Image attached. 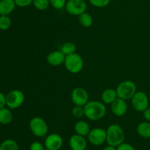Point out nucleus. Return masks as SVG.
I'll return each mask as SVG.
<instances>
[{"mask_svg":"<svg viewBox=\"0 0 150 150\" xmlns=\"http://www.w3.org/2000/svg\"><path fill=\"white\" fill-rule=\"evenodd\" d=\"M85 116L91 121H98L105 116L107 112L105 104L98 100L89 101L83 106Z\"/></svg>","mask_w":150,"mask_h":150,"instance_id":"obj_1","label":"nucleus"},{"mask_svg":"<svg viewBox=\"0 0 150 150\" xmlns=\"http://www.w3.org/2000/svg\"><path fill=\"white\" fill-rule=\"evenodd\" d=\"M125 141L124 130L117 124L108 126L106 130V143L108 145L117 147Z\"/></svg>","mask_w":150,"mask_h":150,"instance_id":"obj_2","label":"nucleus"},{"mask_svg":"<svg viewBox=\"0 0 150 150\" xmlns=\"http://www.w3.org/2000/svg\"><path fill=\"white\" fill-rule=\"evenodd\" d=\"M117 96L119 98L125 100H130L133 95L137 92V86L136 83L130 80H125L119 83L117 86Z\"/></svg>","mask_w":150,"mask_h":150,"instance_id":"obj_3","label":"nucleus"},{"mask_svg":"<svg viewBox=\"0 0 150 150\" xmlns=\"http://www.w3.org/2000/svg\"><path fill=\"white\" fill-rule=\"evenodd\" d=\"M64 67L69 73L77 74L82 70L83 67V60L77 53L66 56L64 60Z\"/></svg>","mask_w":150,"mask_h":150,"instance_id":"obj_4","label":"nucleus"},{"mask_svg":"<svg viewBox=\"0 0 150 150\" xmlns=\"http://www.w3.org/2000/svg\"><path fill=\"white\" fill-rule=\"evenodd\" d=\"M29 126L32 134L38 138L44 137L48 132V126L46 122L40 117H35L31 119Z\"/></svg>","mask_w":150,"mask_h":150,"instance_id":"obj_5","label":"nucleus"},{"mask_svg":"<svg viewBox=\"0 0 150 150\" xmlns=\"http://www.w3.org/2000/svg\"><path fill=\"white\" fill-rule=\"evenodd\" d=\"M6 106L10 109H16L23 105L25 100L24 94L19 89H13L7 94Z\"/></svg>","mask_w":150,"mask_h":150,"instance_id":"obj_6","label":"nucleus"},{"mask_svg":"<svg viewBox=\"0 0 150 150\" xmlns=\"http://www.w3.org/2000/svg\"><path fill=\"white\" fill-rule=\"evenodd\" d=\"M130 101L132 107L138 112H143L149 107V98L142 91H137Z\"/></svg>","mask_w":150,"mask_h":150,"instance_id":"obj_7","label":"nucleus"},{"mask_svg":"<svg viewBox=\"0 0 150 150\" xmlns=\"http://www.w3.org/2000/svg\"><path fill=\"white\" fill-rule=\"evenodd\" d=\"M87 4L85 0H68L65 5V10L71 16H79L86 12Z\"/></svg>","mask_w":150,"mask_h":150,"instance_id":"obj_8","label":"nucleus"},{"mask_svg":"<svg viewBox=\"0 0 150 150\" xmlns=\"http://www.w3.org/2000/svg\"><path fill=\"white\" fill-rule=\"evenodd\" d=\"M88 141L94 146H101L106 142V130L101 127L92 129L87 136Z\"/></svg>","mask_w":150,"mask_h":150,"instance_id":"obj_9","label":"nucleus"},{"mask_svg":"<svg viewBox=\"0 0 150 150\" xmlns=\"http://www.w3.org/2000/svg\"><path fill=\"white\" fill-rule=\"evenodd\" d=\"M71 100L74 105L84 106L89 102V94L82 87H76L72 91Z\"/></svg>","mask_w":150,"mask_h":150,"instance_id":"obj_10","label":"nucleus"},{"mask_svg":"<svg viewBox=\"0 0 150 150\" xmlns=\"http://www.w3.org/2000/svg\"><path fill=\"white\" fill-rule=\"evenodd\" d=\"M44 145L47 149L59 150L63 145V139L57 133H51L47 136Z\"/></svg>","mask_w":150,"mask_h":150,"instance_id":"obj_11","label":"nucleus"},{"mask_svg":"<svg viewBox=\"0 0 150 150\" xmlns=\"http://www.w3.org/2000/svg\"><path fill=\"white\" fill-rule=\"evenodd\" d=\"M111 110L116 117H123L127 111V101L118 98L111 104Z\"/></svg>","mask_w":150,"mask_h":150,"instance_id":"obj_12","label":"nucleus"},{"mask_svg":"<svg viewBox=\"0 0 150 150\" xmlns=\"http://www.w3.org/2000/svg\"><path fill=\"white\" fill-rule=\"evenodd\" d=\"M69 145L72 150H85L87 146V142L84 136L76 133L70 138Z\"/></svg>","mask_w":150,"mask_h":150,"instance_id":"obj_13","label":"nucleus"},{"mask_svg":"<svg viewBox=\"0 0 150 150\" xmlns=\"http://www.w3.org/2000/svg\"><path fill=\"white\" fill-rule=\"evenodd\" d=\"M66 56L61 51H54L49 53L46 57V61L50 65L57 67L64 64Z\"/></svg>","mask_w":150,"mask_h":150,"instance_id":"obj_14","label":"nucleus"},{"mask_svg":"<svg viewBox=\"0 0 150 150\" xmlns=\"http://www.w3.org/2000/svg\"><path fill=\"white\" fill-rule=\"evenodd\" d=\"M14 0H1L0 1V16H9L16 8Z\"/></svg>","mask_w":150,"mask_h":150,"instance_id":"obj_15","label":"nucleus"},{"mask_svg":"<svg viewBox=\"0 0 150 150\" xmlns=\"http://www.w3.org/2000/svg\"><path fill=\"white\" fill-rule=\"evenodd\" d=\"M118 98L116 89H106L101 94L102 102L105 105H111L114 100Z\"/></svg>","mask_w":150,"mask_h":150,"instance_id":"obj_16","label":"nucleus"},{"mask_svg":"<svg viewBox=\"0 0 150 150\" xmlns=\"http://www.w3.org/2000/svg\"><path fill=\"white\" fill-rule=\"evenodd\" d=\"M74 130L76 134H79L82 136H87L90 132V126L86 122L83 120H79L75 124Z\"/></svg>","mask_w":150,"mask_h":150,"instance_id":"obj_17","label":"nucleus"},{"mask_svg":"<svg viewBox=\"0 0 150 150\" xmlns=\"http://www.w3.org/2000/svg\"><path fill=\"white\" fill-rule=\"evenodd\" d=\"M136 131L139 136L144 139L150 138V122H142L139 123L136 128Z\"/></svg>","mask_w":150,"mask_h":150,"instance_id":"obj_18","label":"nucleus"},{"mask_svg":"<svg viewBox=\"0 0 150 150\" xmlns=\"http://www.w3.org/2000/svg\"><path fill=\"white\" fill-rule=\"evenodd\" d=\"M13 115L11 109L5 107L0 109V124L4 125L10 124L13 121Z\"/></svg>","mask_w":150,"mask_h":150,"instance_id":"obj_19","label":"nucleus"},{"mask_svg":"<svg viewBox=\"0 0 150 150\" xmlns=\"http://www.w3.org/2000/svg\"><path fill=\"white\" fill-rule=\"evenodd\" d=\"M79 22L83 27L89 28L93 24V18L89 13L84 12L79 16Z\"/></svg>","mask_w":150,"mask_h":150,"instance_id":"obj_20","label":"nucleus"},{"mask_svg":"<svg viewBox=\"0 0 150 150\" xmlns=\"http://www.w3.org/2000/svg\"><path fill=\"white\" fill-rule=\"evenodd\" d=\"M0 150H19V147L15 140L6 139L0 144Z\"/></svg>","mask_w":150,"mask_h":150,"instance_id":"obj_21","label":"nucleus"},{"mask_svg":"<svg viewBox=\"0 0 150 150\" xmlns=\"http://www.w3.org/2000/svg\"><path fill=\"white\" fill-rule=\"evenodd\" d=\"M60 51L65 56L70 55V54L76 53V44L72 42H67L63 44Z\"/></svg>","mask_w":150,"mask_h":150,"instance_id":"obj_22","label":"nucleus"},{"mask_svg":"<svg viewBox=\"0 0 150 150\" xmlns=\"http://www.w3.org/2000/svg\"><path fill=\"white\" fill-rule=\"evenodd\" d=\"M32 4L37 10L41 11L45 10L48 8L49 5H51L49 0H33Z\"/></svg>","mask_w":150,"mask_h":150,"instance_id":"obj_23","label":"nucleus"},{"mask_svg":"<svg viewBox=\"0 0 150 150\" xmlns=\"http://www.w3.org/2000/svg\"><path fill=\"white\" fill-rule=\"evenodd\" d=\"M12 24L11 18L9 16H0V29L2 31L10 29Z\"/></svg>","mask_w":150,"mask_h":150,"instance_id":"obj_24","label":"nucleus"},{"mask_svg":"<svg viewBox=\"0 0 150 150\" xmlns=\"http://www.w3.org/2000/svg\"><path fill=\"white\" fill-rule=\"evenodd\" d=\"M71 114L75 118L81 119L85 116L84 108L81 105H74V107L72 108Z\"/></svg>","mask_w":150,"mask_h":150,"instance_id":"obj_25","label":"nucleus"},{"mask_svg":"<svg viewBox=\"0 0 150 150\" xmlns=\"http://www.w3.org/2000/svg\"><path fill=\"white\" fill-rule=\"evenodd\" d=\"M111 0H89V2L92 6L98 8H103L105 7L110 4Z\"/></svg>","mask_w":150,"mask_h":150,"instance_id":"obj_26","label":"nucleus"},{"mask_svg":"<svg viewBox=\"0 0 150 150\" xmlns=\"http://www.w3.org/2000/svg\"><path fill=\"white\" fill-rule=\"evenodd\" d=\"M50 4L56 10H62L65 7L67 0H49Z\"/></svg>","mask_w":150,"mask_h":150,"instance_id":"obj_27","label":"nucleus"},{"mask_svg":"<svg viewBox=\"0 0 150 150\" xmlns=\"http://www.w3.org/2000/svg\"><path fill=\"white\" fill-rule=\"evenodd\" d=\"M16 6L20 7H26L32 4L33 0H14Z\"/></svg>","mask_w":150,"mask_h":150,"instance_id":"obj_28","label":"nucleus"},{"mask_svg":"<svg viewBox=\"0 0 150 150\" xmlns=\"http://www.w3.org/2000/svg\"><path fill=\"white\" fill-rule=\"evenodd\" d=\"M45 146L39 142H35L31 144L29 150H45Z\"/></svg>","mask_w":150,"mask_h":150,"instance_id":"obj_29","label":"nucleus"},{"mask_svg":"<svg viewBox=\"0 0 150 150\" xmlns=\"http://www.w3.org/2000/svg\"><path fill=\"white\" fill-rule=\"evenodd\" d=\"M117 150H135V149L130 144L123 142L122 144H121L117 146Z\"/></svg>","mask_w":150,"mask_h":150,"instance_id":"obj_30","label":"nucleus"},{"mask_svg":"<svg viewBox=\"0 0 150 150\" xmlns=\"http://www.w3.org/2000/svg\"><path fill=\"white\" fill-rule=\"evenodd\" d=\"M6 106V96L0 92V109Z\"/></svg>","mask_w":150,"mask_h":150,"instance_id":"obj_31","label":"nucleus"},{"mask_svg":"<svg viewBox=\"0 0 150 150\" xmlns=\"http://www.w3.org/2000/svg\"><path fill=\"white\" fill-rule=\"evenodd\" d=\"M143 117L146 121L150 122V107H148L144 111H143Z\"/></svg>","mask_w":150,"mask_h":150,"instance_id":"obj_32","label":"nucleus"},{"mask_svg":"<svg viewBox=\"0 0 150 150\" xmlns=\"http://www.w3.org/2000/svg\"><path fill=\"white\" fill-rule=\"evenodd\" d=\"M103 150H117V147L108 144V146H105V147L103 149Z\"/></svg>","mask_w":150,"mask_h":150,"instance_id":"obj_33","label":"nucleus"},{"mask_svg":"<svg viewBox=\"0 0 150 150\" xmlns=\"http://www.w3.org/2000/svg\"><path fill=\"white\" fill-rule=\"evenodd\" d=\"M45 150H49V149H45Z\"/></svg>","mask_w":150,"mask_h":150,"instance_id":"obj_34","label":"nucleus"}]
</instances>
